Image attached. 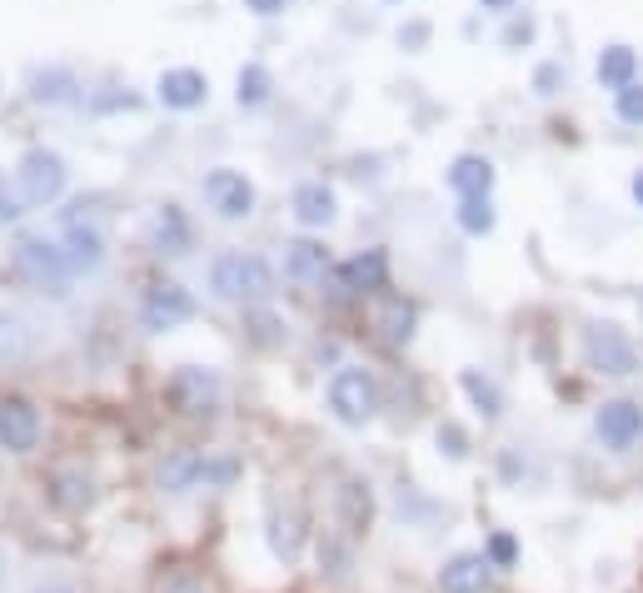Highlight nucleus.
<instances>
[{
    "instance_id": "1",
    "label": "nucleus",
    "mask_w": 643,
    "mask_h": 593,
    "mask_svg": "<svg viewBox=\"0 0 643 593\" xmlns=\"http://www.w3.org/2000/svg\"><path fill=\"white\" fill-rule=\"evenodd\" d=\"M210 290L219 294V300H264V294L274 290V275L270 265H264L260 255H245V249H229V255H219L215 265H210Z\"/></svg>"
},
{
    "instance_id": "2",
    "label": "nucleus",
    "mask_w": 643,
    "mask_h": 593,
    "mask_svg": "<svg viewBox=\"0 0 643 593\" xmlns=\"http://www.w3.org/2000/svg\"><path fill=\"white\" fill-rule=\"evenodd\" d=\"M329 410L345 424L374 419V410H380V384H374L370 369H339V374L329 379Z\"/></svg>"
},
{
    "instance_id": "3",
    "label": "nucleus",
    "mask_w": 643,
    "mask_h": 593,
    "mask_svg": "<svg viewBox=\"0 0 643 593\" xmlns=\"http://www.w3.org/2000/svg\"><path fill=\"white\" fill-rule=\"evenodd\" d=\"M21 200L25 205H45V200H55V194L66 190V160L50 150H31L21 160Z\"/></svg>"
},
{
    "instance_id": "4",
    "label": "nucleus",
    "mask_w": 643,
    "mask_h": 593,
    "mask_svg": "<svg viewBox=\"0 0 643 593\" xmlns=\"http://www.w3.org/2000/svg\"><path fill=\"white\" fill-rule=\"evenodd\" d=\"M584 355H589L594 369H603V374L623 379L639 369V355H633V345L623 339V329H613V324H594L589 335H584Z\"/></svg>"
},
{
    "instance_id": "5",
    "label": "nucleus",
    "mask_w": 643,
    "mask_h": 593,
    "mask_svg": "<svg viewBox=\"0 0 643 593\" xmlns=\"http://www.w3.org/2000/svg\"><path fill=\"white\" fill-rule=\"evenodd\" d=\"M205 200L225 220H245L255 210V184L240 170H210L205 175Z\"/></svg>"
},
{
    "instance_id": "6",
    "label": "nucleus",
    "mask_w": 643,
    "mask_h": 593,
    "mask_svg": "<svg viewBox=\"0 0 643 593\" xmlns=\"http://www.w3.org/2000/svg\"><path fill=\"white\" fill-rule=\"evenodd\" d=\"M170 394H174V404H180V410L185 414H215L219 410V379L210 374V369H200V365H185L180 369V374H174V384H170Z\"/></svg>"
},
{
    "instance_id": "7",
    "label": "nucleus",
    "mask_w": 643,
    "mask_h": 593,
    "mask_svg": "<svg viewBox=\"0 0 643 593\" xmlns=\"http://www.w3.org/2000/svg\"><path fill=\"white\" fill-rule=\"evenodd\" d=\"M195 314V300H190L180 284H155L140 304V324L145 329H174V324H185Z\"/></svg>"
},
{
    "instance_id": "8",
    "label": "nucleus",
    "mask_w": 643,
    "mask_h": 593,
    "mask_svg": "<svg viewBox=\"0 0 643 593\" xmlns=\"http://www.w3.org/2000/svg\"><path fill=\"white\" fill-rule=\"evenodd\" d=\"M0 444L11 454H31L41 444V414L31 400H0Z\"/></svg>"
},
{
    "instance_id": "9",
    "label": "nucleus",
    "mask_w": 643,
    "mask_h": 593,
    "mask_svg": "<svg viewBox=\"0 0 643 593\" xmlns=\"http://www.w3.org/2000/svg\"><path fill=\"white\" fill-rule=\"evenodd\" d=\"M15 259H21V270L31 275L35 284H45V290L60 294V284H66V255L55 245H45V239H21V249H15Z\"/></svg>"
},
{
    "instance_id": "10",
    "label": "nucleus",
    "mask_w": 643,
    "mask_h": 593,
    "mask_svg": "<svg viewBox=\"0 0 643 593\" xmlns=\"http://www.w3.org/2000/svg\"><path fill=\"white\" fill-rule=\"evenodd\" d=\"M643 434V410L629 400H613L599 410V439L609 444V449H629L633 439Z\"/></svg>"
},
{
    "instance_id": "11",
    "label": "nucleus",
    "mask_w": 643,
    "mask_h": 593,
    "mask_svg": "<svg viewBox=\"0 0 643 593\" xmlns=\"http://www.w3.org/2000/svg\"><path fill=\"white\" fill-rule=\"evenodd\" d=\"M489 569H494V563L484 559V553H454V559L439 569V589H444V593H484Z\"/></svg>"
},
{
    "instance_id": "12",
    "label": "nucleus",
    "mask_w": 643,
    "mask_h": 593,
    "mask_svg": "<svg viewBox=\"0 0 643 593\" xmlns=\"http://www.w3.org/2000/svg\"><path fill=\"white\" fill-rule=\"evenodd\" d=\"M205 76H200V70H185V65H180V70H165L160 76V100L170 110H195L200 100H205Z\"/></svg>"
},
{
    "instance_id": "13",
    "label": "nucleus",
    "mask_w": 643,
    "mask_h": 593,
    "mask_svg": "<svg viewBox=\"0 0 643 593\" xmlns=\"http://www.w3.org/2000/svg\"><path fill=\"white\" fill-rule=\"evenodd\" d=\"M295 220H300V225H309V230L329 225V220H335V194H329L319 180L300 184V190H295Z\"/></svg>"
},
{
    "instance_id": "14",
    "label": "nucleus",
    "mask_w": 643,
    "mask_h": 593,
    "mask_svg": "<svg viewBox=\"0 0 643 593\" xmlns=\"http://www.w3.org/2000/svg\"><path fill=\"white\" fill-rule=\"evenodd\" d=\"M449 184H454L464 200H484L494 184V165L480 160V155H464V160H454V170H449Z\"/></svg>"
},
{
    "instance_id": "15",
    "label": "nucleus",
    "mask_w": 643,
    "mask_h": 593,
    "mask_svg": "<svg viewBox=\"0 0 643 593\" xmlns=\"http://www.w3.org/2000/svg\"><path fill=\"white\" fill-rule=\"evenodd\" d=\"M200 474H210V465L200 459L195 449H180L174 459H165V465H160V484L170 489V494H185V489H195Z\"/></svg>"
},
{
    "instance_id": "16",
    "label": "nucleus",
    "mask_w": 643,
    "mask_h": 593,
    "mask_svg": "<svg viewBox=\"0 0 643 593\" xmlns=\"http://www.w3.org/2000/svg\"><path fill=\"white\" fill-rule=\"evenodd\" d=\"M270 549L280 553V559H295V553L305 549V514H300V508H284V514L270 518Z\"/></svg>"
},
{
    "instance_id": "17",
    "label": "nucleus",
    "mask_w": 643,
    "mask_h": 593,
    "mask_svg": "<svg viewBox=\"0 0 643 593\" xmlns=\"http://www.w3.org/2000/svg\"><path fill=\"white\" fill-rule=\"evenodd\" d=\"M384 255L380 249H370V255H360V259H349L345 270H339V284L345 290H384Z\"/></svg>"
},
{
    "instance_id": "18",
    "label": "nucleus",
    "mask_w": 643,
    "mask_h": 593,
    "mask_svg": "<svg viewBox=\"0 0 643 593\" xmlns=\"http://www.w3.org/2000/svg\"><path fill=\"white\" fill-rule=\"evenodd\" d=\"M50 499L60 508H70V514H80V508H90V499H95V484H90V474H70V469H60V474L50 479Z\"/></svg>"
},
{
    "instance_id": "19",
    "label": "nucleus",
    "mask_w": 643,
    "mask_h": 593,
    "mask_svg": "<svg viewBox=\"0 0 643 593\" xmlns=\"http://www.w3.org/2000/svg\"><path fill=\"white\" fill-rule=\"evenodd\" d=\"M66 245H70V249H60V255H66L70 270H95V265H100V235H95V230L70 225Z\"/></svg>"
},
{
    "instance_id": "20",
    "label": "nucleus",
    "mask_w": 643,
    "mask_h": 593,
    "mask_svg": "<svg viewBox=\"0 0 643 593\" xmlns=\"http://www.w3.org/2000/svg\"><path fill=\"white\" fill-rule=\"evenodd\" d=\"M185 239H190V230H185V220H180V210L165 205L160 215H155V245H160L165 255H185Z\"/></svg>"
},
{
    "instance_id": "21",
    "label": "nucleus",
    "mask_w": 643,
    "mask_h": 593,
    "mask_svg": "<svg viewBox=\"0 0 643 593\" xmlns=\"http://www.w3.org/2000/svg\"><path fill=\"white\" fill-rule=\"evenodd\" d=\"M380 335L390 339V345H404V339L415 335V310H409L404 300H390L380 310Z\"/></svg>"
},
{
    "instance_id": "22",
    "label": "nucleus",
    "mask_w": 643,
    "mask_h": 593,
    "mask_svg": "<svg viewBox=\"0 0 643 593\" xmlns=\"http://www.w3.org/2000/svg\"><path fill=\"white\" fill-rule=\"evenodd\" d=\"M599 80L613 90H623L633 80V51H623V45H613V51H603L599 60Z\"/></svg>"
},
{
    "instance_id": "23",
    "label": "nucleus",
    "mask_w": 643,
    "mask_h": 593,
    "mask_svg": "<svg viewBox=\"0 0 643 593\" xmlns=\"http://www.w3.org/2000/svg\"><path fill=\"white\" fill-rule=\"evenodd\" d=\"M325 270V249L315 245V239H300V245H290V275L295 280H309V275Z\"/></svg>"
},
{
    "instance_id": "24",
    "label": "nucleus",
    "mask_w": 643,
    "mask_h": 593,
    "mask_svg": "<svg viewBox=\"0 0 643 593\" xmlns=\"http://www.w3.org/2000/svg\"><path fill=\"white\" fill-rule=\"evenodd\" d=\"M270 100V70L264 65H245L240 70V105H264Z\"/></svg>"
},
{
    "instance_id": "25",
    "label": "nucleus",
    "mask_w": 643,
    "mask_h": 593,
    "mask_svg": "<svg viewBox=\"0 0 643 593\" xmlns=\"http://www.w3.org/2000/svg\"><path fill=\"white\" fill-rule=\"evenodd\" d=\"M155 593H215V583H210L205 573H195V569H174L170 579H160V589Z\"/></svg>"
},
{
    "instance_id": "26",
    "label": "nucleus",
    "mask_w": 643,
    "mask_h": 593,
    "mask_svg": "<svg viewBox=\"0 0 643 593\" xmlns=\"http://www.w3.org/2000/svg\"><path fill=\"white\" fill-rule=\"evenodd\" d=\"M459 225L470 230V235H484V230L494 225L489 200H464V205H459Z\"/></svg>"
},
{
    "instance_id": "27",
    "label": "nucleus",
    "mask_w": 643,
    "mask_h": 593,
    "mask_svg": "<svg viewBox=\"0 0 643 593\" xmlns=\"http://www.w3.org/2000/svg\"><path fill=\"white\" fill-rule=\"evenodd\" d=\"M464 389L474 394V404H480L484 414H499V389H494V384H484L480 374H464Z\"/></svg>"
},
{
    "instance_id": "28",
    "label": "nucleus",
    "mask_w": 643,
    "mask_h": 593,
    "mask_svg": "<svg viewBox=\"0 0 643 593\" xmlns=\"http://www.w3.org/2000/svg\"><path fill=\"white\" fill-rule=\"evenodd\" d=\"M484 559H489L494 569H509V563L519 559V544H514L509 534H494V539H489V553H484Z\"/></svg>"
},
{
    "instance_id": "29",
    "label": "nucleus",
    "mask_w": 643,
    "mask_h": 593,
    "mask_svg": "<svg viewBox=\"0 0 643 593\" xmlns=\"http://www.w3.org/2000/svg\"><path fill=\"white\" fill-rule=\"evenodd\" d=\"M619 115L633 120V125H643V90L639 86H623L619 90Z\"/></svg>"
},
{
    "instance_id": "30",
    "label": "nucleus",
    "mask_w": 643,
    "mask_h": 593,
    "mask_svg": "<svg viewBox=\"0 0 643 593\" xmlns=\"http://www.w3.org/2000/svg\"><path fill=\"white\" fill-rule=\"evenodd\" d=\"M15 215H21V200L5 190V180H0V220H15Z\"/></svg>"
},
{
    "instance_id": "31",
    "label": "nucleus",
    "mask_w": 643,
    "mask_h": 593,
    "mask_svg": "<svg viewBox=\"0 0 643 593\" xmlns=\"http://www.w3.org/2000/svg\"><path fill=\"white\" fill-rule=\"evenodd\" d=\"M439 444H444L454 459H464V434H459V429H439Z\"/></svg>"
},
{
    "instance_id": "32",
    "label": "nucleus",
    "mask_w": 643,
    "mask_h": 593,
    "mask_svg": "<svg viewBox=\"0 0 643 593\" xmlns=\"http://www.w3.org/2000/svg\"><path fill=\"white\" fill-rule=\"evenodd\" d=\"M255 15H280L284 11V0H245Z\"/></svg>"
},
{
    "instance_id": "33",
    "label": "nucleus",
    "mask_w": 643,
    "mask_h": 593,
    "mask_svg": "<svg viewBox=\"0 0 643 593\" xmlns=\"http://www.w3.org/2000/svg\"><path fill=\"white\" fill-rule=\"evenodd\" d=\"M514 0H484V11H509Z\"/></svg>"
},
{
    "instance_id": "34",
    "label": "nucleus",
    "mask_w": 643,
    "mask_h": 593,
    "mask_svg": "<svg viewBox=\"0 0 643 593\" xmlns=\"http://www.w3.org/2000/svg\"><path fill=\"white\" fill-rule=\"evenodd\" d=\"M633 200H639V205H643V175H639V180H633Z\"/></svg>"
},
{
    "instance_id": "35",
    "label": "nucleus",
    "mask_w": 643,
    "mask_h": 593,
    "mask_svg": "<svg viewBox=\"0 0 643 593\" xmlns=\"http://www.w3.org/2000/svg\"><path fill=\"white\" fill-rule=\"evenodd\" d=\"M41 593H66V589H41Z\"/></svg>"
},
{
    "instance_id": "36",
    "label": "nucleus",
    "mask_w": 643,
    "mask_h": 593,
    "mask_svg": "<svg viewBox=\"0 0 643 593\" xmlns=\"http://www.w3.org/2000/svg\"><path fill=\"white\" fill-rule=\"evenodd\" d=\"M0 569H5V563H0Z\"/></svg>"
}]
</instances>
